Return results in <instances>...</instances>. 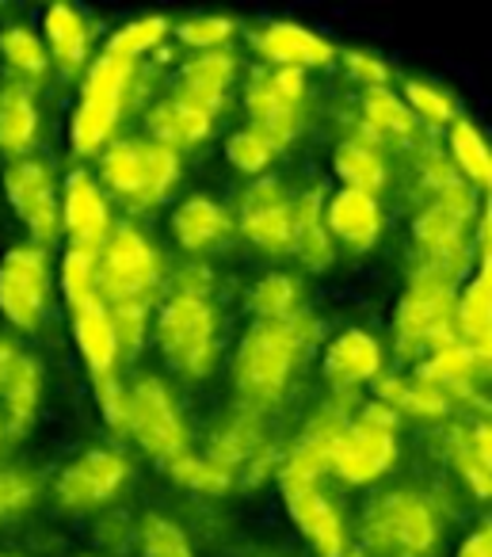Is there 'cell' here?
Instances as JSON below:
<instances>
[{
    "label": "cell",
    "mask_w": 492,
    "mask_h": 557,
    "mask_svg": "<svg viewBox=\"0 0 492 557\" xmlns=\"http://www.w3.org/2000/svg\"><path fill=\"white\" fill-rule=\"evenodd\" d=\"M313 321L298 313L291 321H256L233 356V382L241 394L253 405L279 401L294 374V359L313 344Z\"/></svg>",
    "instance_id": "1"
},
{
    "label": "cell",
    "mask_w": 492,
    "mask_h": 557,
    "mask_svg": "<svg viewBox=\"0 0 492 557\" xmlns=\"http://www.w3.org/2000/svg\"><path fill=\"white\" fill-rule=\"evenodd\" d=\"M161 287V252L142 237L134 225L111 230L108 245L96 256V295L108 310L115 306H142Z\"/></svg>",
    "instance_id": "2"
},
{
    "label": "cell",
    "mask_w": 492,
    "mask_h": 557,
    "mask_svg": "<svg viewBox=\"0 0 492 557\" xmlns=\"http://www.w3.org/2000/svg\"><path fill=\"white\" fill-rule=\"evenodd\" d=\"M454 341V278L423 263L397 306V348L428 359Z\"/></svg>",
    "instance_id": "3"
},
{
    "label": "cell",
    "mask_w": 492,
    "mask_h": 557,
    "mask_svg": "<svg viewBox=\"0 0 492 557\" xmlns=\"http://www.w3.org/2000/svg\"><path fill=\"white\" fill-rule=\"evenodd\" d=\"M362 542L378 557H431L439 542V519L416 493H385L362 519Z\"/></svg>",
    "instance_id": "4"
},
{
    "label": "cell",
    "mask_w": 492,
    "mask_h": 557,
    "mask_svg": "<svg viewBox=\"0 0 492 557\" xmlns=\"http://www.w3.org/2000/svg\"><path fill=\"white\" fill-rule=\"evenodd\" d=\"M100 176L131 207H153L180 184V153L157 141H111L100 157Z\"/></svg>",
    "instance_id": "5"
},
{
    "label": "cell",
    "mask_w": 492,
    "mask_h": 557,
    "mask_svg": "<svg viewBox=\"0 0 492 557\" xmlns=\"http://www.w3.org/2000/svg\"><path fill=\"white\" fill-rule=\"evenodd\" d=\"M157 344L176 371L202 379L218 356V318L207 295H172L157 318Z\"/></svg>",
    "instance_id": "6"
},
{
    "label": "cell",
    "mask_w": 492,
    "mask_h": 557,
    "mask_svg": "<svg viewBox=\"0 0 492 557\" xmlns=\"http://www.w3.org/2000/svg\"><path fill=\"white\" fill-rule=\"evenodd\" d=\"M134 81V65L131 62H115V58L103 54L100 62H93L81 88V103L73 111V126L70 138L77 153H100L108 146L111 131H115L119 115H123V100L131 92Z\"/></svg>",
    "instance_id": "7"
},
{
    "label": "cell",
    "mask_w": 492,
    "mask_h": 557,
    "mask_svg": "<svg viewBox=\"0 0 492 557\" xmlns=\"http://www.w3.org/2000/svg\"><path fill=\"white\" fill-rule=\"evenodd\" d=\"M397 458V412L382 401H370L355 420H347L344 435L336 443L332 470L352 485L378 481Z\"/></svg>",
    "instance_id": "8"
},
{
    "label": "cell",
    "mask_w": 492,
    "mask_h": 557,
    "mask_svg": "<svg viewBox=\"0 0 492 557\" xmlns=\"http://www.w3.org/2000/svg\"><path fill=\"white\" fill-rule=\"evenodd\" d=\"M302 96H306V73L298 70H260L248 85L245 108L248 119L271 149H283L302 131Z\"/></svg>",
    "instance_id": "9"
},
{
    "label": "cell",
    "mask_w": 492,
    "mask_h": 557,
    "mask_svg": "<svg viewBox=\"0 0 492 557\" xmlns=\"http://www.w3.org/2000/svg\"><path fill=\"white\" fill-rule=\"evenodd\" d=\"M126 432L134 435L142 450H149L161 462L187 450L184 420H180L164 382L157 379H142L134 389H126Z\"/></svg>",
    "instance_id": "10"
},
{
    "label": "cell",
    "mask_w": 492,
    "mask_h": 557,
    "mask_svg": "<svg viewBox=\"0 0 492 557\" xmlns=\"http://www.w3.org/2000/svg\"><path fill=\"white\" fill-rule=\"evenodd\" d=\"M50 268L42 248H12L0 260V313L16 329L32 333L47 318Z\"/></svg>",
    "instance_id": "11"
},
{
    "label": "cell",
    "mask_w": 492,
    "mask_h": 557,
    "mask_svg": "<svg viewBox=\"0 0 492 557\" xmlns=\"http://www.w3.org/2000/svg\"><path fill=\"white\" fill-rule=\"evenodd\" d=\"M126 473H131V466H126V458L115 455V450H100V447L85 450V455L73 466H65V473L58 478L54 500L62 504L65 511L100 508V504H108L111 496L123 488Z\"/></svg>",
    "instance_id": "12"
},
{
    "label": "cell",
    "mask_w": 492,
    "mask_h": 557,
    "mask_svg": "<svg viewBox=\"0 0 492 557\" xmlns=\"http://www.w3.org/2000/svg\"><path fill=\"white\" fill-rule=\"evenodd\" d=\"M4 191H9L12 210L20 214V222L35 233V240H54L58 237V191H54V176L42 161H16L9 172H4Z\"/></svg>",
    "instance_id": "13"
},
{
    "label": "cell",
    "mask_w": 492,
    "mask_h": 557,
    "mask_svg": "<svg viewBox=\"0 0 492 557\" xmlns=\"http://www.w3.org/2000/svg\"><path fill=\"white\" fill-rule=\"evenodd\" d=\"M283 500L291 519L298 523V531L313 542V549L321 557H344L347 549V531L340 523V511L332 508V500L313 485V481H291L279 478Z\"/></svg>",
    "instance_id": "14"
},
{
    "label": "cell",
    "mask_w": 492,
    "mask_h": 557,
    "mask_svg": "<svg viewBox=\"0 0 492 557\" xmlns=\"http://www.w3.org/2000/svg\"><path fill=\"white\" fill-rule=\"evenodd\" d=\"M62 222H65V230H70L73 252L100 256V248L108 245L111 210H108V199H103L100 184H96L85 169L70 172V180H65Z\"/></svg>",
    "instance_id": "15"
},
{
    "label": "cell",
    "mask_w": 492,
    "mask_h": 557,
    "mask_svg": "<svg viewBox=\"0 0 492 557\" xmlns=\"http://www.w3.org/2000/svg\"><path fill=\"white\" fill-rule=\"evenodd\" d=\"M241 233L260 252H291V199L275 180H260L241 199Z\"/></svg>",
    "instance_id": "16"
},
{
    "label": "cell",
    "mask_w": 492,
    "mask_h": 557,
    "mask_svg": "<svg viewBox=\"0 0 492 557\" xmlns=\"http://www.w3.org/2000/svg\"><path fill=\"white\" fill-rule=\"evenodd\" d=\"M416 245L423 248V263L443 275L458 278V271L469 263V240H466V222L454 218L451 210H443L439 202L423 207L413 222Z\"/></svg>",
    "instance_id": "17"
},
{
    "label": "cell",
    "mask_w": 492,
    "mask_h": 557,
    "mask_svg": "<svg viewBox=\"0 0 492 557\" xmlns=\"http://www.w3.org/2000/svg\"><path fill=\"white\" fill-rule=\"evenodd\" d=\"M256 50H260V58L271 70H298V73L321 70V65H329L336 58L332 42H324L321 35L302 24H286V20L263 27L256 35Z\"/></svg>",
    "instance_id": "18"
},
{
    "label": "cell",
    "mask_w": 492,
    "mask_h": 557,
    "mask_svg": "<svg viewBox=\"0 0 492 557\" xmlns=\"http://www.w3.org/2000/svg\"><path fill=\"white\" fill-rule=\"evenodd\" d=\"M233 77H237V58L225 54V50H207L195 62H187L180 70L176 81V96L184 108L199 111V115H218V108L225 103V92H230Z\"/></svg>",
    "instance_id": "19"
},
{
    "label": "cell",
    "mask_w": 492,
    "mask_h": 557,
    "mask_svg": "<svg viewBox=\"0 0 492 557\" xmlns=\"http://www.w3.org/2000/svg\"><path fill=\"white\" fill-rule=\"evenodd\" d=\"M347 420L340 409H324L309 420L306 435L294 443V450L286 455L283 473L279 478H291V481H321V473L332 470V458H336V443L344 435Z\"/></svg>",
    "instance_id": "20"
},
{
    "label": "cell",
    "mask_w": 492,
    "mask_h": 557,
    "mask_svg": "<svg viewBox=\"0 0 492 557\" xmlns=\"http://www.w3.org/2000/svg\"><path fill=\"white\" fill-rule=\"evenodd\" d=\"M324 230L329 237L344 240L347 248H370L382 233V210L370 195L362 191H347L340 187L336 195H329L321 207Z\"/></svg>",
    "instance_id": "21"
},
{
    "label": "cell",
    "mask_w": 492,
    "mask_h": 557,
    "mask_svg": "<svg viewBox=\"0 0 492 557\" xmlns=\"http://www.w3.org/2000/svg\"><path fill=\"white\" fill-rule=\"evenodd\" d=\"M382 374V348L362 329H347L324 351V379L336 389H355Z\"/></svg>",
    "instance_id": "22"
},
{
    "label": "cell",
    "mask_w": 492,
    "mask_h": 557,
    "mask_svg": "<svg viewBox=\"0 0 492 557\" xmlns=\"http://www.w3.org/2000/svg\"><path fill=\"white\" fill-rule=\"evenodd\" d=\"M230 210L207 195H192L172 210V237L187 252H207V248L222 245L230 237Z\"/></svg>",
    "instance_id": "23"
},
{
    "label": "cell",
    "mask_w": 492,
    "mask_h": 557,
    "mask_svg": "<svg viewBox=\"0 0 492 557\" xmlns=\"http://www.w3.org/2000/svg\"><path fill=\"white\" fill-rule=\"evenodd\" d=\"M73 336H77V348L85 356L93 379H108L115 371L119 359V341H115V325H111L108 306L96 298V302L73 310Z\"/></svg>",
    "instance_id": "24"
},
{
    "label": "cell",
    "mask_w": 492,
    "mask_h": 557,
    "mask_svg": "<svg viewBox=\"0 0 492 557\" xmlns=\"http://www.w3.org/2000/svg\"><path fill=\"white\" fill-rule=\"evenodd\" d=\"M42 47H47V58H54L58 65H62L65 77H73V73H81L88 65V24L81 20L77 9H70V4H54V9L42 16Z\"/></svg>",
    "instance_id": "25"
},
{
    "label": "cell",
    "mask_w": 492,
    "mask_h": 557,
    "mask_svg": "<svg viewBox=\"0 0 492 557\" xmlns=\"http://www.w3.org/2000/svg\"><path fill=\"white\" fill-rule=\"evenodd\" d=\"M39 138V108L27 85H0V153L24 157Z\"/></svg>",
    "instance_id": "26"
},
{
    "label": "cell",
    "mask_w": 492,
    "mask_h": 557,
    "mask_svg": "<svg viewBox=\"0 0 492 557\" xmlns=\"http://www.w3.org/2000/svg\"><path fill=\"white\" fill-rule=\"evenodd\" d=\"M321 207L324 195L317 187L302 195L298 202H291V248L302 256L306 268H324L332 260V237L324 230Z\"/></svg>",
    "instance_id": "27"
},
{
    "label": "cell",
    "mask_w": 492,
    "mask_h": 557,
    "mask_svg": "<svg viewBox=\"0 0 492 557\" xmlns=\"http://www.w3.org/2000/svg\"><path fill=\"white\" fill-rule=\"evenodd\" d=\"M484 363H489V359L477 356V351L466 348L462 341H454V344H446V348L431 351L428 359H420L416 379L431 382V386H439L443 394H462V389L481 374Z\"/></svg>",
    "instance_id": "28"
},
{
    "label": "cell",
    "mask_w": 492,
    "mask_h": 557,
    "mask_svg": "<svg viewBox=\"0 0 492 557\" xmlns=\"http://www.w3.org/2000/svg\"><path fill=\"white\" fill-rule=\"evenodd\" d=\"M210 126H214V119L184 108L180 100H164L149 111V134L157 138V146L172 149V153L184 146H199L210 134Z\"/></svg>",
    "instance_id": "29"
},
{
    "label": "cell",
    "mask_w": 492,
    "mask_h": 557,
    "mask_svg": "<svg viewBox=\"0 0 492 557\" xmlns=\"http://www.w3.org/2000/svg\"><path fill=\"white\" fill-rule=\"evenodd\" d=\"M489 306H492V275L489 271H477L473 283L454 302V310H458V341L484 359H489V333H492Z\"/></svg>",
    "instance_id": "30"
},
{
    "label": "cell",
    "mask_w": 492,
    "mask_h": 557,
    "mask_svg": "<svg viewBox=\"0 0 492 557\" xmlns=\"http://www.w3.org/2000/svg\"><path fill=\"white\" fill-rule=\"evenodd\" d=\"M4 412H9V428L16 435H24L32 428L35 412H39V397H42V371L35 359L20 356V363L12 367L9 382H4Z\"/></svg>",
    "instance_id": "31"
},
{
    "label": "cell",
    "mask_w": 492,
    "mask_h": 557,
    "mask_svg": "<svg viewBox=\"0 0 492 557\" xmlns=\"http://www.w3.org/2000/svg\"><path fill=\"white\" fill-rule=\"evenodd\" d=\"M378 397H382L385 409L393 412H413V417H446L451 412V397L439 386L423 379H382L378 386Z\"/></svg>",
    "instance_id": "32"
},
{
    "label": "cell",
    "mask_w": 492,
    "mask_h": 557,
    "mask_svg": "<svg viewBox=\"0 0 492 557\" xmlns=\"http://www.w3.org/2000/svg\"><path fill=\"white\" fill-rule=\"evenodd\" d=\"M336 176L344 180L347 191H362L374 199L385 187V161L367 141H344L336 149Z\"/></svg>",
    "instance_id": "33"
},
{
    "label": "cell",
    "mask_w": 492,
    "mask_h": 557,
    "mask_svg": "<svg viewBox=\"0 0 492 557\" xmlns=\"http://www.w3.org/2000/svg\"><path fill=\"white\" fill-rule=\"evenodd\" d=\"M489 424H473L469 432H451V462L462 470V478L473 485L477 496H489Z\"/></svg>",
    "instance_id": "34"
},
{
    "label": "cell",
    "mask_w": 492,
    "mask_h": 557,
    "mask_svg": "<svg viewBox=\"0 0 492 557\" xmlns=\"http://www.w3.org/2000/svg\"><path fill=\"white\" fill-rule=\"evenodd\" d=\"M451 157H454V164L469 176V184H477V187L492 184L489 141H484L481 134H477V126L466 123V119H454L451 123Z\"/></svg>",
    "instance_id": "35"
},
{
    "label": "cell",
    "mask_w": 492,
    "mask_h": 557,
    "mask_svg": "<svg viewBox=\"0 0 492 557\" xmlns=\"http://www.w3.org/2000/svg\"><path fill=\"white\" fill-rule=\"evenodd\" d=\"M0 58L12 65V73H20V77H27V81L47 77V70H50L47 47H42L39 35L27 32V27H4V32H0Z\"/></svg>",
    "instance_id": "36"
},
{
    "label": "cell",
    "mask_w": 492,
    "mask_h": 557,
    "mask_svg": "<svg viewBox=\"0 0 492 557\" xmlns=\"http://www.w3.org/2000/svg\"><path fill=\"white\" fill-rule=\"evenodd\" d=\"M362 119H367L370 131L382 134V138H408V134L416 131L413 111H408L405 100H397L390 88H370V92L362 96Z\"/></svg>",
    "instance_id": "37"
},
{
    "label": "cell",
    "mask_w": 492,
    "mask_h": 557,
    "mask_svg": "<svg viewBox=\"0 0 492 557\" xmlns=\"http://www.w3.org/2000/svg\"><path fill=\"white\" fill-rule=\"evenodd\" d=\"M256 447H260V432H256V424L253 420H237V424H225L222 432L214 435L207 462L233 478V470L245 466L248 458L256 455Z\"/></svg>",
    "instance_id": "38"
},
{
    "label": "cell",
    "mask_w": 492,
    "mask_h": 557,
    "mask_svg": "<svg viewBox=\"0 0 492 557\" xmlns=\"http://www.w3.org/2000/svg\"><path fill=\"white\" fill-rule=\"evenodd\" d=\"M248 306L260 321H291L298 313V283L291 275H263L248 295Z\"/></svg>",
    "instance_id": "39"
},
{
    "label": "cell",
    "mask_w": 492,
    "mask_h": 557,
    "mask_svg": "<svg viewBox=\"0 0 492 557\" xmlns=\"http://www.w3.org/2000/svg\"><path fill=\"white\" fill-rule=\"evenodd\" d=\"M169 35V24L161 16H146V20H134V24L119 27L115 35L108 39V58L115 62H138L142 54H149L153 47H161V39Z\"/></svg>",
    "instance_id": "40"
},
{
    "label": "cell",
    "mask_w": 492,
    "mask_h": 557,
    "mask_svg": "<svg viewBox=\"0 0 492 557\" xmlns=\"http://www.w3.org/2000/svg\"><path fill=\"white\" fill-rule=\"evenodd\" d=\"M138 546H142V557H195L192 539H187V534L164 516L142 519Z\"/></svg>",
    "instance_id": "41"
},
{
    "label": "cell",
    "mask_w": 492,
    "mask_h": 557,
    "mask_svg": "<svg viewBox=\"0 0 492 557\" xmlns=\"http://www.w3.org/2000/svg\"><path fill=\"white\" fill-rule=\"evenodd\" d=\"M164 470H169L172 481H180V485L195 488V493H225V488L233 485L230 473H222L218 466H210L207 458H195V455H176L169 458V462H161Z\"/></svg>",
    "instance_id": "42"
},
{
    "label": "cell",
    "mask_w": 492,
    "mask_h": 557,
    "mask_svg": "<svg viewBox=\"0 0 492 557\" xmlns=\"http://www.w3.org/2000/svg\"><path fill=\"white\" fill-rule=\"evenodd\" d=\"M62 295L65 302L73 306V310H81V306L96 302V256H85V252H65L62 260Z\"/></svg>",
    "instance_id": "43"
},
{
    "label": "cell",
    "mask_w": 492,
    "mask_h": 557,
    "mask_svg": "<svg viewBox=\"0 0 492 557\" xmlns=\"http://www.w3.org/2000/svg\"><path fill=\"white\" fill-rule=\"evenodd\" d=\"M405 108L413 111V119L439 126V123H454V100L443 88L428 85V81H408L405 85Z\"/></svg>",
    "instance_id": "44"
},
{
    "label": "cell",
    "mask_w": 492,
    "mask_h": 557,
    "mask_svg": "<svg viewBox=\"0 0 492 557\" xmlns=\"http://www.w3.org/2000/svg\"><path fill=\"white\" fill-rule=\"evenodd\" d=\"M225 157L237 172H263L275 157V149L260 138L256 131H237L230 141H225Z\"/></svg>",
    "instance_id": "45"
},
{
    "label": "cell",
    "mask_w": 492,
    "mask_h": 557,
    "mask_svg": "<svg viewBox=\"0 0 492 557\" xmlns=\"http://www.w3.org/2000/svg\"><path fill=\"white\" fill-rule=\"evenodd\" d=\"M180 42L187 47H199V50H218L225 39L233 35V20H222V16H199V20H184L176 27Z\"/></svg>",
    "instance_id": "46"
},
{
    "label": "cell",
    "mask_w": 492,
    "mask_h": 557,
    "mask_svg": "<svg viewBox=\"0 0 492 557\" xmlns=\"http://www.w3.org/2000/svg\"><path fill=\"white\" fill-rule=\"evenodd\" d=\"M111 313V325H115L119 356H134L142 348V336H146V310L142 306H115Z\"/></svg>",
    "instance_id": "47"
},
{
    "label": "cell",
    "mask_w": 492,
    "mask_h": 557,
    "mask_svg": "<svg viewBox=\"0 0 492 557\" xmlns=\"http://www.w3.org/2000/svg\"><path fill=\"white\" fill-rule=\"evenodd\" d=\"M35 496V478L24 473H0V519L16 516L20 508H27Z\"/></svg>",
    "instance_id": "48"
},
{
    "label": "cell",
    "mask_w": 492,
    "mask_h": 557,
    "mask_svg": "<svg viewBox=\"0 0 492 557\" xmlns=\"http://www.w3.org/2000/svg\"><path fill=\"white\" fill-rule=\"evenodd\" d=\"M96 389H100V409H103V417H108V424L115 428V432H126V389L119 386V379L115 374L96 379Z\"/></svg>",
    "instance_id": "49"
},
{
    "label": "cell",
    "mask_w": 492,
    "mask_h": 557,
    "mask_svg": "<svg viewBox=\"0 0 492 557\" xmlns=\"http://www.w3.org/2000/svg\"><path fill=\"white\" fill-rule=\"evenodd\" d=\"M344 58H347V73H352L355 81H362V85H367V92H370V88H385V77H390V70H385V65L378 62L374 54L352 50V54H344Z\"/></svg>",
    "instance_id": "50"
},
{
    "label": "cell",
    "mask_w": 492,
    "mask_h": 557,
    "mask_svg": "<svg viewBox=\"0 0 492 557\" xmlns=\"http://www.w3.org/2000/svg\"><path fill=\"white\" fill-rule=\"evenodd\" d=\"M458 557H492V531H489V523L477 527V531L469 534L466 542H462Z\"/></svg>",
    "instance_id": "51"
},
{
    "label": "cell",
    "mask_w": 492,
    "mask_h": 557,
    "mask_svg": "<svg viewBox=\"0 0 492 557\" xmlns=\"http://www.w3.org/2000/svg\"><path fill=\"white\" fill-rule=\"evenodd\" d=\"M16 363H20L16 344L0 341V394H4V382H9V374H12V367H16Z\"/></svg>",
    "instance_id": "52"
}]
</instances>
